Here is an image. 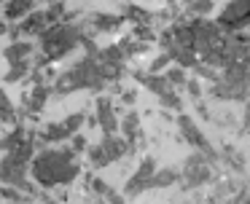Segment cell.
<instances>
[{
  "label": "cell",
  "mask_w": 250,
  "mask_h": 204,
  "mask_svg": "<svg viewBox=\"0 0 250 204\" xmlns=\"http://www.w3.org/2000/svg\"><path fill=\"white\" fill-rule=\"evenodd\" d=\"M81 175L78 166V153H73V148H60V150H41L33 161H30V177L38 183L41 188L51 191L57 185H70L76 177Z\"/></svg>",
  "instance_id": "obj_1"
},
{
  "label": "cell",
  "mask_w": 250,
  "mask_h": 204,
  "mask_svg": "<svg viewBox=\"0 0 250 204\" xmlns=\"http://www.w3.org/2000/svg\"><path fill=\"white\" fill-rule=\"evenodd\" d=\"M78 38H81V30H78V27L62 24V21L60 24H51L41 32V51L46 54L49 62H54V59L65 57V54L76 46Z\"/></svg>",
  "instance_id": "obj_2"
},
{
  "label": "cell",
  "mask_w": 250,
  "mask_h": 204,
  "mask_svg": "<svg viewBox=\"0 0 250 204\" xmlns=\"http://www.w3.org/2000/svg\"><path fill=\"white\" fill-rule=\"evenodd\" d=\"M27 172H30V164H22V161H17L11 153H6L0 159V185L19 188L22 193H27V196L35 199L38 188L27 180Z\"/></svg>",
  "instance_id": "obj_3"
},
{
  "label": "cell",
  "mask_w": 250,
  "mask_h": 204,
  "mask_svg": "<svg viewBox=\"0 0 250 204\" xmlns=\"http://www.w3.org/2000/svg\"><path fill=\"white\" fill-rule=\"evenodd\" d=\"M175 123H178V129H180V134H183V140L191 145V148H196L202 156H205L207 164H210V166H212V164H218V159H221V156H218V150H215V148H212L210 140H207L205 134H202V129L194 123V118L186 116V113H180V116L175 118Z\"/></svg>",
  "instance_id": "obj_4"
},
{
  "label": "cell",
  "mask_w": 250,
  "mask_h": 204,
  "mask_svg": "<svg viewBox=\"0 0 250 204\" xmlns=\"http://www.w3.org/2000/svg\"><path fill=\"white\" fill-rule=\"evenodd\" d=\"M210 180H215L212 166L205 161V156H202L199 150H194L183 164L180 183H183V188H199V185H205V183H210Z\"/></svg>",
  "instance_id": "obj_5"
},
{
  "label": "cell",
  "mask_w": 250,
  "mask_h": 204,
  "mask_svg": "<svg viewBox=\"0 0 250 204\" xmlns=\"http://www.w3.org/2000/svg\"><path fill=\"white\" fill-rule=\"evenodd\" d=\"M215 24L221 27V32H229V35L231 32H242L250 24V0H231L221 11Z\"/></svg>",
  "instance_id": "obj_6"
},
{
  "label": "cell",
  "mask_w": 250,
  "mask_h": 204,
  "mask_svg": "<svg viewBox=\"0 0 250 204\" xmlns=\"http://www.w3.org/2000/svg\"><path fill=\"white\" fill-rule=\"evenodd\" d=\"M188 27H191V32H194V51L196 54L210 51L212 46H218V43L223 41L221 27L210 19H191Z\"/></svg>",
  "instance_id": "obj_7"
},
{
  "label": "cell",
  "mask_w": 250,
  "mask_h": 204,
  "mask_svg": "<svg viewBox=\"0 0 250 204\" xmlns=\"http://www.w3.org/2000/svg\"><path fill=\"white\" fill-rule=\"evenodd\" d=\"M156 169H159L156 159H153V156H146V159L140 161V166L135 169V175L126 180L124 196L132 199V196H140L143 191H151V177H153V172H156Z\"/></svg>",
  "instance_id": "obj_8"
},
{
  "label": "cell",
  "mask_w": 250,
  "mask_h": 204,
  "mask_svg": "<svg viewBox=\"0 0 250 204\" xmlns=\"http://www.w3.org/2000/svg\"><path fill=\"white\" fill-rule=\"evenodd\" d=\"M210 97L215 100H229V102H248L250 100V86L248 83H229V81H218L210 86Z\"/></svg>",
  "instance_id": "obj_9"
},
{
  "label": "cell",
  "mask_w": 250,
  "mask_h": 204,
  "mask_svg": "<svg viewBox=\"0 0 250 204\" xmlns=\"http://www.w3.org/2000/svg\"><path fill=\"white\" fill-rule=\"evenodd\" d=\"M97 123L103 134H116L119 132V116L110 102V97H97Z\"/></svg>",
  "instance_id": "obj_10"
},
{
  "label": "cell",
  "mask_w": 250,
  "mask_h": 204,
  "mask_svg": "<svg viewBox=\"0 0 250 204\" xmlns=\"http://www.w3.org/2000/svg\"><path fill=\"white\" fill-rule=\"evenodd\" d=\"M119 129H121V137L129 143V150H135V143L143 140V132H140V116L135 110H129L124 118L119 121Z\"/></svg>",
  "instance_id": "obj_11"
},
{
  "label": "cell",
  "mask_w": 250,
  "mask_h": 204,
  "mask_svg": "<svg viewBox=\"0 0 250 204\" xmlns=\"http://www.w3.org/2000/svg\"><path fill=\"white\" fill-rule=\"evenodd\" d=\"M46 27H51L49 19H46V11H33L30 16H24V19L19 21L17 30H19V35H41Z\"/></svg>",
  "instance_id": "obj_12"
},
{
  "label": "cell",
  "mask_w": 250,
  "mask_h": 204,
  "mask_svg": "<svg viewBox=\"0 0 250 204\" xmlns=\"http://www.w3.org/2000/svg\"><path fill=\"white\" fill-rule=\"evenodd\" d=\"M33 11H35V0H6V5H3V19L22 21Z\"/></svg>",
  "instance_id": "obj_13"
},
{
  "label": "cell",
  "mask_w": 250,
  "mask_h": 204,
  "mask_svg": "<svg viewBox=\"0 0 250 204\" xmlns=\"http://www.w3.org/2000/svg\"><path fill=\"white\" fill-rule=\"evenodd\" d=\"M135 78L140 81L148 91H153L156 97H164V94H169V91H175L164 75H156V73H135Z\"/></svg>",
  "instance_id": "obj_14"
},
{
  "label": "cell",
  "mask_w": 250,
  "mask_h": 204,
  "mask_svg": "<svg viewBox=\"0 0 250 204\" xmlns=\"http://www.w3.org/2000/svg\"><path fill=\"white\" fill-rule=\"evenodd\" d=\"M100 145H103V150L108 153V159H110V161H119L121 156L129 153V143H126L124 137H119V134H103Z\"/></svg>",
  "instance_id": "obj_15"
},
{
  "label": "cell",
  "mask_w": 250,
  "mask_h": 204,
  "mask_svg": "<svg viewBox=\"0 0 250 204\" xmlns=\"http://www.w3.org/2000/svg\"><path fill=\"white\" fill-rule=\"evenodd\" d=\"M35 51V46L30 41H14L8 48H3V59H6L8 64H17V62H24V59H30Z\"/></svg>",
  "instance_id": "obj_16"
},
{
  "label": "cell",
  "mask_w": 250,
  "mask_h": 204,
  "mask_svg": "<svg viewBox=\"0 0 250 204\" xmlns=\"http://www.w3.org/2000/svg\"><path fill=\"white\" fill-rule=\"evenodd\" d=\"M180 180V172L172 169V166H167V169H156L151 177V188H169L175 185V183Z\"/></svg>",
  "instance_id": "obj_17"
},
{
  "label": "cell",
  "mask_w": 250,
  "mask_h": 204,
  "mask_svg": "<svg viewBox=\"0 0 250 204\" xmlns=\"http://www.w3.org/2000/svg\"><path fill=\"white\" fill-rule=\"evenodd\" d=\"M92 24L97 32H113L124 24V16H108V14H94L92 16Z\"/></svg>",
  "instance_id": "obj_18"
},
{
  "label": "cell",
  "mask_w": 250,
  "mask_h": 204,
  "mask_svg": "<svg viewBox=\"0 0 250 204\" xmlns=\"http://www.w3.org/2000/svg\"><path fill=\"white\" fill-rule=\"evenodd\" d=\"M38 137L49 145V143H62V140H70V134H67V129L62 126V121H60V123H46V129L38 134Z\"/></svg>",
  "instance_id": "obj_19"
},
{
  "label": "cell",
  "mask_w": 250,
  "mask_h": 204,
  "mask_svg": "<svg viewBox=\"0 0 250 204\" xmlns=\"http://www.w3.org/2000/svg\"><path fill=\"white\" fill-rule=\"evenodd\" d=\"M0 121L3 123H11V126H17L19 118H17V107H14V102L8 100V94L3 89H0Z\"/></svg>",
  "instance_id": "obj_20"
},
{
  "label": "cell",
  "mask_w": 250,
  "mask_h": 204,
  "mask_svg": "<svg viewBox=\"0 0 250 204\" xmlns=\"http://www.w3.org/2000/svg\"><path fill=\"white\" fill-rule=\"evenodd\" d=\"M24 140H27V132H24V126H22V123H17L11 134H6V137L0 140V150H6V153H11V150L17 148V145H22Z\"/></svg>",
  "instance_id": "obj_21"
},
{
  "label": "cell",
  "mask_w": 250,
  "mask_h": 204,
  "mask_svg": "<svg viewBox=\"0 0 250 204\" xmlns=\"http://www.w3.org/2000/svg\"><path fill=\"white\" fill-rule=\"evenodd\" d=\"M0 202H6V204H33V196L22 193L19 188L0 185Z\"/></svg>",
  "instance_id": "obj_22"
},
{
  "label": "cell",
  "mask_w": 250,
  "mask_h": 204,
  "mask_svg": "<svg viewBox=\"0 0 250 204\" xmlns=\"http://www.w3.org/2000/svg\"><path fill=\"white\" fill-rule=\"evenodd\" d=\"M218 156H221V159L226 161V164L231 166L234 172H242V169H245V159H242V153H239L237 148H231V145H223V148L218 150Z\"/></svg>",
  "instance_id": "obj_23"
},
{
  "label": "cell",
  "mask_w": 250,
  "mask_h": 204,
  "mask_svg": "<svg viewBox=\"0 0 250 204\" xmlns=\"http://www.w3.org/2000/svg\"><path fill=\"white\" fill-rule=\"evenodd\" d=\"M30 70H33V62H30V59H24V62H17V64H11V70H8L6 75H3V81H6V83H17V81L27 78Z\"/></svg>",
  "instance_id": "obj_24"
},
{
  "label": "cell",
  "mask_w": 250,
  "mask_h": 204,
  "mask_svg": "<svg viewBox=\"0 0 250 204\" xmlns=\"http://www.w3.org/2000/svg\"><path fill=\"white\" fill-rule=\"evenodd\" d=\"M86 156H89V164H92L94 169H103V166L113 164V161L108 159V153L103 150V145H92V148H86Z\"/></svg>",
  "instance_id": "obj_25"
},
{
  "label": "cell",
  "mask_w": 250,
  "mask_h": 204,
  "mask_svg": "<svg viewBox=\"0 0 250 204\" xmlns=\"http://www.w3.org/2000/svg\"><path fill=\"white\" fill-rule=\"evenodd\" d=\"M164 78L169 81V86H172V89H178V86H186L188 75H186L183 67H178V64H175V67H167V70H164Z\"/></svg>",
  "instance_id": "obj_26"
},
{
  "label": "cell",
  "mask_w": 250,
  "mask_h": 204,
  "mask_svg": "<svg viewBox=\"0 0 250 204\" xmlns=\"http://www.w3.org/2000/svg\"><path fill=\"white\" fill-rule=\"evenodd\" d=\"M83 123H86V116H83V113H70V116L62 121V126H65L67 134L73 137V134H78V129H81Z\"/></svg>",
  "instance_id": "obj_27"
},
{
  "label": "cell",
  "mask_w": 250,
  "mask_h": 204,
  "mask_svg": "<svg viewBox=\"0 0 250 204\" xmlns=\"http://www.w3.org/2000/svg\"><path fill=\"white\" fill-rule=\"evenodd\" d=\"M212 0H194V3L188 5V11L191 14L196 16V19H207V16H210V11H212Z\"/></svg>",
  "instance_id": "obj_28"
},
{
  "label": "cell",
  "mask_w": 250,
  "mask_h": 204,
  "mask_svg": "<svg viewBox=\"0 0 250 204\" xmlns=\"http://www.w3.org/2000/svg\"><path fill=\"white\" fill-rule=\"evenodd\" d=\"M194 73H196V78L210 81V83H218V81H221V73H218L215 67H207V64H202V62L194 67Z\"/></svg>",
  "instance_id": "obj_29"
},
{
  "label": "cell",
  "mask_w": 250,
  "mask_h": 204,
  "mask_svg": "<svg viewBox=\"0 0 250 204\" xmlns=\"http://www.w3.org/2000/svg\"><path fill=\"white\" fill-rule=\"evenodd\" d=\"M132 38H135V41H140V43L153 41V30H151V24H135V27H132Z\"/></svg>",
  "instance_id": "obj_30"
},
{
  "label": "cell",
  "mask_w": 250,
  "mask_h": 204,
  "mask_svg": "<svg viewBox=\"0 0 250 204\" xmlns=\"http://www.w3.org/2000/svg\"><path fill=\"white\" fill-rule=\"evenodd\" d=\"M169 64H172V57H169V54H159V57L151 62V67H148V73H156V75H162V70H167Z\"/></svg>",
  "instance_id": "obj_31"
},
{
  "label": "cell",
  "mask_w": 250,
  "mask_h": 204,
  "mask_svg": "<svg viewBox=\"0 0 250 204\" xmlns=\"http://www.w3.org/2000/svg\"><path fill=\"white\" fill-rule=\"evenodd\" d=\"M186 91H188V97H191L194 102H199L202 94H205V89H202V81H199V78H188V81H186Z\"/></svg>",
  "instance_id": "obj_32"
},
{
  "label": "cell",
  "mask_w": 250,
  "mask_h": 204,
  "mask_svg": "<svg viewBox=\"0 0 250 204\" xmlns=\"http://www.w3.org/2000/svg\"><path fill=\"white\" fill-rule=\"evenodd\" d=\"M159 102H162V107H169V110H183V100H180L175 91H169V94L159 97Z\"/></svg>",
  "instance_id": "obj_33"
},
{
  "label": "cell",
  "mask_w": 250,
  "mask_h": 204,
  "mask_svg": "<svg viewBox=\"0 0 250 204\" xmlns=\"http://www.w3.org/2000/svg\"><path fill=\"white\" fill-rule=\"evenodd\" d=\"M70 148H73V153H83V150L89 148L86 137H83L81 132H78V134H73V137H70Z\"/></svg>",
  "instance_id": "obj_34"
},
{
  "label": "cell",
  "mask_w": 250,
  "mask_h": 204,
  "mask_svg": "<svg viewBox=\"0 0 250 204\" xmlns=\"http://www.w3.org/2000/svg\"><path fill=\"white\" fill-rule=\"evenodd\" d=\"M121 102H124V105H135V102H137V91L135 89H126L124 94H121Z\"/></svg>",
  "instance_id": "obj_35"
},
{
  "label": "cell",
  "mask_w": 250,
  "mask_h": 204,
  "mask_svg": "<svg viewBox=\"0 0 250 204\" xmlns=\"http://www.w3.org/2000/svg\"><path fill=\"white\" fill-rule=\"evenodd\" d=\"M105 202H108V204H126V202H124V196H121V193H116L113 188L108 191V196H105Z\"/></svg>",
  "instance_id": "obj_36"
},
{
  "label": "cell",
  "mask_w": 250,
  "mask_h": 204,
  "mask_svg": "<svg viewBox=\"0 0 250 204\" xmlns=\"http://www.w3.org/2000/svg\"><path fill=\"white\" fill-rule=\"evenodd\" d=\"M250 129V100L245 102V110H242V132Z\"/></svg>",
  "instance_id": "obj_37"
},
{
  "label": "cell",
  "mask_w": 250,
  "mask_h": 204,
  "mask_svg": "<svg viewBox=\"0 0 250 204\" xmlns=\"http://www.w3.org/2000/svg\"><path fill=\"white\" fill-rule=\"evenodd\" d=\"M196 110H199V116H202V118H210V113H207V107H205V102H202V100L196 102Z\"/></svg>",
  "instance_id": "obj_38"
},
{
  "label": "cell",
  "mask_w": 250,
  "mask_h": 204,
  "mask_svg": "<svg viewBox=\"0 0 250 204\" xmlns=\"http://www.w3.org/2000/svg\"><path fill=\"white\" fill-rule=\"evenodd\" d=\"M86 126H100V123H97V116H89V118H86Z\"/></svg>",
  "instance_id": "obj_39"
},
{
  "label": "cell",
  "mask_w": 250,
  "mask_h": 204,
  "mask_svg": "<svg viewBox=\"0 0 250 204\" xmlns=\"http://www.w3.org/2000/svg\"><path fill=\"white\" fill-rule=\"evenodd\" d=\"M92 204H108V202H105L103 196H92Z\"/></svg>",
  "instance_id": "obj_40"
},
{
  "label": "cell",
  "mask_w": 250,
  "mask_h": 204,
  "mask_svg": "<svg viewBox=\"0 0 250 204\" xmlns=\"http://www.w3.org/2000/svg\"><path fill=\"white\" fill-rule=\"evenodd\" d=\"M245 81H248V86H250V67H248V73H245Z\"/></svg>",
  "instance_id": "obj_41"
},
{
  "label": "cell",
  "mask_w": 250,
  "mask_h": 204,
  "mask_svg": "<svg viewBox=\"0 0 250 204\" xmlns=\"http://www.w3.org/2000/svg\"><path fill=\"white\" fill-rule=\"evenodd\" d=\"M245 35H248V41H250V24H248V27H245Z\"/></svg>",
  "instance_id": "obj_42"
},
{
  "label": "cell",
  "mask_w": 250,
  "mask_h": 204,
  "mask_svg": "<svg viewBox=\"0 0 250 204\" xmlns=\"http://www.w3.org/2000/svg\"><path fill=\"white\" fill-rule=\"evenodd\" d=\"M35 3H38V0H35ZM41 3H49L51 5V3H57V0H41Z\"/></svg>",
  "instance_id": "obj_43"
},
{
  "label": "cell",
  "mask_w": 250,
  "mask_h": 204,
  "mask_svg": "<svg viewBox=\"0 0 250 204\" xmlns=\"http://www.w3.org/2000/svg\"><path fill=\"white\" fill-rule=\"evenodd\" d=\"M0 24H3V21H0Z\"/></svg>",
  "instance_id": "obj_44"
},
{
  "label": "cell",
  "mask_w": 250,
  "mask_h": 204,
  "mask_svg": "<svg viewBox=\"0 0 250 204\" xmlns=\"http://www.w3.org/2000/svg\"><path fill=\"white\" fill-rule=\"evenodd\" d=\"M0 204H3V202H0Z\"/></svg>",
  "instance_id": "obj_45"
}]
</instances>
